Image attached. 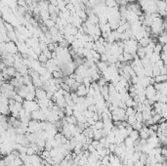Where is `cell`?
I'll return each instance as SVG.
<instances>
[{
  "label": "cell",
  "instance_id": "cell-1",
  "mask_svg": "<svg viewBox=\"0 0 167 166\" xmlns=\"http://www.w3.org/2000/svg\"><path fill=\"white\" fill-rule=\"evenodd\" d=\"M23 109L28 112H32L36 110H39V106H38L37 102L34 101H26L25 100L23 102Z\"/></svg>",
  "mask_w": 167,
  "mask_h": 166
},
{
  "label": "cell",
  "instance_id": "cell-2",
  "mask_svg": "<svg viewBox=\"0 0 167 166\" xmlns=\"http://www.w3.org/2000/svg\"><path fill=\"white\" fill-rule=\"evenodd\" d=\"M41 130L40 121L37 120H30L28 124V133H36Z\"/></svg>",
  "mask_w": 167,
  "mask_h": 166
},
{
  "label": "cell",
  "instance_id": "cell-3",
  "mask_svg": "<svg viewBox=\"0 0 167 166\" xmlns=\"http://www.w3.org/2000/svg\"><path fill=\"white\" fill-rule=\"evenodd\" d=\"M30 118L32 120H37V121H44L42 110L39 109V110H36L34 112H30Z\"/></svg>",
  "mask_w": 167,
  "mask_h": 166
},
{
  "label": "cell",
  "instance_id": "cell-4",
  "mask_svg": "<svg viewBox=\"0 0 167 166\" xmlns=\"http://www.w3.org/2000/svg\"><path fill=\"white\" fill-rule=\"evenodd\" d=\"M154 87L157 91V92H159V93H161L162 95H165L166 96V91H167V84H166V82L154 83Z\"/></svg>",
  "mask_w": 167,
  "mask_h": 166
},
{
  "label": "cell",
  "instance_id": "cell-5",
  "mask_svg": "<svg viewBox=\"0 0 167 166\" xmlns=\"http://www.w3.org/2000/svg\"><path fill=\"white\" fill-rule=\"evenodd\" d=\"M75 91H76L75 92L76 95L78 96V97H85V96H87V91H88V89L85 87L84 84H79Z\"/></svg>",
  "mask_w": 167,
  "mask_h": 166
},
{
  "label": "cell",
  "instance_id": "cell-6",
  "mask_svg": "<svg viewBox=\"0 0 167 166\" xmlns=\"http://www.w3.org/2000/svg\"><path fill=\"white\" fill-rule=\"evenodd\" d=\"M139 137L141 139L147 140V139L149 138V127L143 126L142 128L139 130Z\"/></svg>",
  "mask_w": 167,
  "mask_h": 166
},
{
  "label": "cell",
  "instance_id": "cell-7",
  "mask_svg": "<svg viewBox=\"0 0 167 166\" xmlns=\"http://www.w3.org/2000/svg\"><path fill=\"white\" fill-rule=\"evenodd\" d=\"M166 74H159V75L154 76V81L156 83H161V82H166Z\"/></svg>",
  "mask_w": 167,
  "mask_h": 166
},
{
  "label": "cell",
  "instance_id": "cell-8",
  "mask_svg": "<svg viewBox=\"0 0 167 166\" xmlns=\"http://www.w3.org/2000/svg\"><path fill=\"white\" fill-rule=\"evenodd\" d=\"M129 137L130 139L133 141V142H135V141H137L138 139L140 138L139 137V131H137V130H132L131 131V133L129 134Z\"/></svg>",
  "mask_w": 167,
  "mask_h": 166
},
{
  "label": "cell",
  "instance_id": "cell-9",
  "mask_svg": "<svg viewBox=\"0 0 167 166\" xmlns=\"http://www.w3.org/2000/svg\"><path fill=\"white\" fill-rule=\"evenodd\" d=\"M123 144L126 148H134V142H133L129 137H126L123 141Z\"/></svg>",
  "mask_w": 167,
  "mask_h": 166
},
{
  "label": "cell",
  "instance_id": "cell-10",
  "mask_svg": "<svg viewBox=\"0 0 167 166\" xmlns=\"http://www.w3.org/2000/svg\"><path fill=\"white\" fill-rule=\"evenodd\" d=\"M98 69H99V71L103 73L104 71L108 69V65H106L105 62H100V63H98Z\"/></svg>",
  "mask_w": 167,
  "mask_h": 166
},
{
  "label": "cell",
  "instance_id": "cell-11",
  "mask_svg": "<svg viewBox=\"0 0 167 166\" xmlns=\"http://www.w3.org/2000/svg\"><path fill=\"white\" fill-rule=\"evenodd\" d=\"M137 55L139 56L141 59H143L144 57H146V51H145V48H139V49H137Z\"/></svg>",
  "mask_w": 167,
  "mask_h": 166
},
{
  "label": "cell",
  "instance_id": "cell-12",
  "mask_svg": "<svg viewBox=\"0 0 167 166\" xmlns=\"http://www.w3.org/2000/svg\"><path fill=\"white\" fill-rule=\"evenodd\" d=\"M48 157H50V153H49V151H42V153H41V155H40V158L41 159H43V160H45V159H47Z\"/></svg>",
  "mask_w": 167,
  "mask_h": 166
},
{
  "label": "cell",
  "instance_id": "cell-13",
  "mask_svg": "<svg viewBox=\"0 0 167 166\" xmlns=\"http://www.w3.org/2000/svg\"><path fill=\"white\" fill-rule=\"evenodd\" d=\"M94 127H95L97 130H102L103 129V127H104V122L102 121V120H98V121L95 122Z\"/></svg>",
  "mask_w": 167,
  "mask_h": 166
},
{
  "label": "cell",
  "instance_id": "cell-14",
  "mask_svg": "<svg viewBox=\"0 0 167 166\" xmlns=\"http://www.w3.org/2000/svg\"><path fill=\"white\" fill-rule=\"evenodd\" d=\"M127 123L129 125H132L136 122V118H135V115H130V116H127Z\"/></svg>",
  "mask_w": 167,
  "mask_h": 166
},
{
  "label": "cell",
  "instance_id": "cell-15",
  "mask_svg": "<svg viewBox=\"0 0 167 166\" xmlns=\"http://www.w3.org/2000/svg\"><path fill=\"white\" fill-rule=\"evenodd\" d=\"M26 155H35V151L33 150L32 148H31L30 146H28V147H26Z\"/></svg>",
  "mask_w": 167,
  "mask_h": 166
},
{
  "label": "cell",
  "instance_id": "cell-16",
  "mask_svg": "<svg viewBox=\"0 0 167 166\" xmlns=\"http://www.w3.org/2000/svg\"><path fill=\"white\" fill-rule=\"evenodd\" d=\"M38 59H39V61L40 62H42V63H46L48 61V58L46 57V55L45 54H42V55H40L39 56V58H38Z\"/></svg>",
  "mask_w": 167,
  "mask_h": 166
}]
</instances>
